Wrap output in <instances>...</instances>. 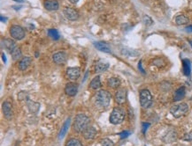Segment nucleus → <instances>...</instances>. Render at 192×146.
<instances>
[{
    "mask_svg": "<svg viewBox=\"0 0 192 146\" xmlns=\"http://www.w3.org/2000/svg\"><path fill=\"white\" fill-rule=\"evenodd\" d=\"M111 99H112V96L108 91L99 90L95 94L94 101H95V104L98 108H106L110 104Z\"/></svg>",
    "mask_w": 192,
    "mask_h": 146,
    "instance_id": "obj_1",
    "label": "nucleus"
},
{
    "mask_svg": "<svg viewBox=\"0 0 192 146\" xmlns=\"http://www.w3.org/2000/svg\"><path fill=\"white\" fill-rule=\"evenodd\" d=\"M90 118L84 114H79L75 116L73 123V129L77 133H83L86 128L89 127Z\"/></svg>",
    "mask_w": 192,
    "mask_h": 146,
    "instance_id": "obj_2",
    "label": "nucleus"
},
{
    "mask_svg": "<svg viewBox=\"0 0 192 146\" xmlns=\"http://www.w3.org/2000/svg\"><path fill=\"white\" fill-rule=\"evenodd\" d=\"M125 116H126V113H125V110L122 108H120V107H116L113 108V110L112 111L110 117H109V121L110 123L113 125H117V124H120L124 121L125 119Z\"/></svg>",
    "mask_w": 192,
    "mask_h": 146,
    "instance_id": "obj_3",
    "label": "nucleus"
},
{
    "mask_svg": "<svg viewBox=\"0 0 192 146\" xmlns=\"http://www.w3.org/2000/svg\"><path fill=\"white\" fill-rule=\"evenodd\" d=\"M188 111H189V106L184 102L175 104L170 108V113L175 118H180L185 116L188 113Z\"/></svg>",
    "mask_w": 192,
    "mask_h": 146,
    "instance_id": "obj_4",
    "label": "nucleus"
},
{
    "mask_svg": "<svg viewBox=\"0 0 192 146\" xmlns=\"http://www.w3.org/2000/svg\"><path fill=\"white\" fill-rule=\"evenodd\" d=\"M140 105L143 108H150L152 105L153 99L151 92L147 89H143L140 91Z\"/></svg>",
    "mask_w": 192,
    "mask_h": 146,
    "instance_id": "obj_5",
    "label": "nucleus"
},
{
    "mask_svg": "<svg viewBox=\"0 0 192 146\" xmlns=\"http://www.w3.org/2000/svg\"><path fill=\"white\" fill-rule=\"evenodd\" d=\"M9 33L12 38H13L16 41H21L25 37V31L21 26H18V25L12 26L10 27Z\"/></svg>",
    "mask_w": 192,
    "mask_h": 146,
    "instance_id": "obj_6",
    "label": "nucleus"
},
{
    "mask_svg": "<svg viewBox=\"0 0 192 146\" xmlns=\"http://www.w3.org/2000/svg\"><path fill=\"white\" fill-rule=\"evenodd\" d=\"M63 14L70 21H75L79 19V12L74 8L65 7L63 10Z\"/></svg>",
    "mask_w": 192,
    "mask_h": 146,
    "instance_id": "obj_7",
    "label": "nucleus"
},
{
    "mask_svg": "<svg viewBox=\"0 0 192 146\" xmlns=\"http://www.w3.org/2000/svg\"><path fill=\"white\" fill-rule=\"evenodd\" d=\"M66 74L71 80H76L81 76V69L79 67H68L66 70Z\"/></svg>",
    "mask_w": 192,
    "mask_h": 146,
    "instance_id": "obj_8",
    "label": "nucleus"
},
{
    "mask_svg": "<svg viewBox=\"0 0 192 146\" xmlns=\"http://www.w3.org/2000/svg\"><path fill=\"white\" fill-rule=\"evenodd\" d=\"M67 55L65 51H59L52 55V60L57 64H63L67 62Z\"/></svg>",
    "mask_w": 192,
    "mask_h": 146,
    "instance_id": "obj_9",
    "label": "nucleus"
},
{
    "mask_svg": "<svg viewBox=\"0 0 192 146\" xmlns=\"http://www.w3.org/2000/svg\"><path fill=\"white\" fill-rule=\"evenodd\" d=\"M114 99H115V102L118 104H123L126 102V99H127V90L124 88H120L117 92H115L114 95Z\"/></svg>",
    "mask_w": 192,
    "mask_h": 146,
    "instance_id": "obj_10",
    "label": "nucleus"
},
{
    "mask_svg": "<svg viewBox=\"0 0 192 146\" xmlns=\"http://www.w3.org/2000/svg\"><path fill=\"white\" fill-rule=\"evenodd\" d=\"M77 92H78V85L77 84L70 82V83H67L66 85L65 92H66L67 95H68L70 97H74L77 94Z\"/></svg>",
    "mask_w": 192,
    "mask_h": 146,
    "instance_id": "obj_11",
    "label": "nucleus"
},
{
    "mask_svg": "<svg viewBox=\"0 0 192 146\" xmlns=\"http://www.w3.org/2000/svg\"><path fill=\"white\" fill-rule=\"evenodd\" d=\"M83 135L86 140H92L97 136V130L92 126H89L83 130Z\"/></svg>",
    "mask_w": 192,
    "mask_h": 146,
    "instance_id": "obj_12",
    "label": "nucleus"
},
{
    "mask_svg": "<svg viewBox=\"0 0 192 146\" xmlns=\"http://www.w3.org/2000/svg\"><path fill=\"white\" fill-rule=\"evenodd\" d=\"M2 110H3L4 116L7 120H11L12 117H13V110H12V105L8 101H5L3 103V105H2Z\"/></svg>",
    "mask_w": 192,
    "mask_h": 146,
    "instance_id": "obj_13",
    "label": "nucleus"
},
{
    "mask_svg": "<svg viewBox=\"0 0 192 146\" xmlns=\"http://www.w3.org/2000/svg\"><path fill=\"white\" fill-rule=\"evenodd\" d=\"M44 6L48 11H57L60 7L57 0H46L44 3Z\"/></svg>",
    "mask_w": 192,
    "mask_h": 146,
    "instance_id": "obj_14",
    "label": "nucleus"
},
{
    "mask_svg": "<svg viewBox=\"0 0 192 146\" xmlns=\"http://www.w3.org/2000/svg\"><path fill=\"white\" fill-rule=\"evenodd\" d=\"M1 44H2V48L5 47V48H6L10 53L17 47L15 42L13 41L10 40V39H3L1 41Z\"/></svg>",
    "mask_w": 192,
    "mask_h": 146,
    "instance_id": "obj_15",
    "label": "nucleus"
},
{
    "mask_svg": "<svg viewBox=\"0 0 192 146\" xmlns=\"http://www.w3.org/2000/svg\"><path fill=\"white\" fill-rule=\"evenodd\" d=\"M31 62H32V58L30 56H25L23 58H21V61L19 62V66L18 67L21 70L23 71V70H26L29 67Z\"/></svg>",
    "mask_w": 192,
    "mask_h": 146,
    "instance_id": "obj_16",
    "label": "nucleus"
},
{
    "mask_svg": "<svg viewBox=\"0 0 192 146\" xmlns=\"http://www.w3.org/2000/svg\"><path fill=\"white\" fill-rule=\"evenodd\" d=\"M94 47L98 49L100 51L104 52V53H111V48L107 43L103 42V41H98V42H94Z\"/></svg>",
    "mask_w": 192,
    "mask_h": 146,
    "instance_id": "obj_17",
    "label": "nucleus"
},
{
    "mask_svg": "<svg viewBox=\"0 0 192 146\" xmlns=\"http://www.w3.org/2000/svg\"><path fill=\"white\" fill-rule=\"evenodd\" d=\"M26 102H27V107L31 114H36L38 112L39 108H40V104L38 102L32 101L30 100H28Z\"/></svg>",
    "mask_w": 192,
    "mask_h": 146,
    "instance_id": "obj_18",
    "label": "nucleus"
},
{
    "mask_svg": "<svg viewBox=\"0 0 192 146\" xmlns=\"http://www.w3.org/2000/svg\"><path fill=\"white\" fill-rule=\"evenodd\" d=\"M109 68V63L107 62L99 61L97 62L95 65V72L96 73H101L103 71H106Z\"/></svg>",
    "mask_w": 192,
    "mask_h": 146,
    "instance_id": "obj_19",
    "label": "nucleus"
},
{
    "mask_svg": "<svg viewBox=\"0 0 192 146\" xmlns=\"http://www.w3.org/2000/svg\"><path fill=\"white\" fill-rule=\"evenodd\" d=\"M185 93H186V90H185L184 86L179 87L174 93V100L175 101L182 100L185 97Z\"/></svg>",
    "mask_w": 192,
    "mask_h": 146,
    "instance_id": "obj_20",
    "label": "nucleus"
},
{
    "mask_svg": "<svg viewBox=\"0 0 192 146\" xmlns=\"http://www.w3.org/2000/svg\"><path fill=\"white\" fill-rule=\"evenodd\" d=\"M70 121H71V118L69 117V118H67V119L66 120V122H65L64 124H63L61 130H60V133H59V136H58L60 140H61V139L66 136V134H67V130H68V128H69Z\"/></svg>",
    "mask_w": 192,
    "mask_h": 146,
    "instance_id": "obj_21",
    "label": "nucleus"
},
{
    "mask_svg": "<svg viewBox=\"0 0 192 146\" xmlns=\"http://www.w3.org/2000/svg\"><path fill=\"white\" fill-rule=\"evenodd\" d=\"M182 70H183V73H184L185 76L189 77L190 75V62L189 61L188 59H183L182 60Z\"/></svg>",
    "mask_w": 192,
    "mask_h": 146,
    "instance_id": "obj_22",
    "label": "nucleus"
},
{
    "mask_svg": "<svg viewBox=\"0 0 192 146\" xmlns=\"http://www.w3.org/2000/svg\"><path fill=\"white\" fill-rule=\"evenodd\" d=\"M107 85L111 88H118L121 85V80L118 77H111L107 81Z\"/></svg>",
    "mask_w": 192,
    "mask_h": 146,
    "instance_id": "obj_23",
    "label": "nucleus"
},
{
    "mask_svg": "<svg viewBox=\"0 0 192 146\" xmlns=\"http://www.w3.org/2000/svg\"><path fill=\"white\" fill-rule=\"evenodd\" d=\"M90 87L92 88L94 90H98L101 87V81H100V77L97 76L93 78L92 80L90 83Z\"/></svg>",
    "mask_w": 192,
    "mask_h": 146,
    "instance_id": "obj_24",
    "label": "nucleus"
},
{
    "mask_svg": "<svg viewBox=\"0 0 192 146\" xmlns=\"http://www.w3.org/2000/svg\"><path fill=\"white\" fill-rule=\"evenodd\" d=\"M175 23L178 26H182V25H185V24L189 23V19L185 15L180 14V15L176 16L175 18Z\"/></svg>",
    "mask_w": 192,
    "mask_h": 146,
    "instance_id": "obj_25",
    "label": "nucleus"
},
{
    "mask_svg": "<svg viewBox=\"0 0 192 146\" xmlns=\"http://www.w3.org/2000/svg\"><path fill=\"white\" fill-rule=\"evenodd\" d=\"M10 54H11V56H12L13 61H16V60H18V59H20L21 57V49L18 47H16L15 48Z\"/></svg>",
    "mask_w": 192,
    "mask_h": 146,
    "instance_id": "obj_26",
    "label": "nucleus"
},
{
    "mask_svg": "<svg viewBox=\"0 0 192 146\" xmlns=\"http://www.w3.org/2000/svg\"><path fill=\"white\" fill-rule=\"evenodd\" d=\"M66 146H83V144L79 139L70 138L66 143Z\"/></svg>",
    "mask_w": 192,
    "mask_h": 146,
    "instance_id": "obj_27",
    "label": "nucleus"
},
{
    "mask_svg": "<svg viewBox=\"0 0 192 146\" xmlns=\"http://www.w3.org/2000/svg\"><path fill=\"white\" fill-rule=\"evenodd\" d=\"M48 35L53 40H59L60 39V34L57 29H49L48 30Z\"/></svg>",
    "mask_w": 192,
    "mask_h": 146,
    "instance_id": "obj_28",
    "label": "nucleus"
},
{
    "mask_svg": "<svg viewBox=\"0 0 192 146\" xmlns=\"http://www.w3.org/2000/svg\"><path fill=\"white\" fill-rule=\"evenodd\" d=\"M100 144L102 146H114L113 142L109 138H104L100 141Z\"/></svg>",
    "mask_w": 192,
    "mask_h": 146,
    "instance_id": "obj_29",
    "label": "nucleus"
},
{
    "mask_svg": "<svg viewBox=\"0 0 192 146\" xmlns=\"http://www.w3.org/2000/svg\"><path fill=\"white\" fill-rule=\"evenodd\" d=\"M122 54L126 55H129V56H137L139 55L138 52L136 51H134V50H131V49H123Z\"/></svg>",
    "mask_w": 192,
    "mask_h": 146,
    "instance_id": "obj_30",
    "label": "nucleus"
},
{
    "mask_svg": "<svg viewBox=\"0 0 192 146\" xmlns=\"http://www.w3.org/2000/svg\"><path fill=\"white\" fill-rule=\"evenodd\" d=\"M18 99L21 101H23V100H29V97H28V94L25 92H21L18 94Z\"/></svg>",
    "mask_w": 192,
    "mask_h": 146,
    "instance_id": "obj_31",
    "label": "nucleus"
},
{
    "mask_svg": "<svg viewBox=\"0 0 192 146\" xmlns=\"http://www.w3.org/2000/svg\"><path fill=\"white\" fill-rule=\"evenodd\" d=\"M144 22L146 26H150V25H152V24L153 23V21H152V20L151 19V17H149V16L145 15L144 17Z\"/></svg>",
    "mask_w": 192,
    "mask_h": 146,
    "instance_id": "obj_32",
    "label": "nucleus"
},
{
    "mask_svg": "<svg viewBox=\"0 0 192 146\" xmlns=\"http://www.w3.org/2000/svg\"><path fill=\"white\" fill-rule=\"evenodd\" d=\"M149 126H150V123H142V132H143V134H145L146 130H147V129H148Z\"/></svg>",
    "mask_w": 192,
    "mask_h": 146,
    "instance_id": "obj_33",
    "label": "nucleus"
},
{
    "mask_svg": "<svg viewBox=\"0 0 192 146\" xmlns=\"http://www.w3.org/2000/svg\"><path fill=\"white\" fill-rule=\"evenodd\" d=\"M129 135H130V132H129V131H123L121 133H120V137L121 139L128 137Z\"/></svg>",
    "mask_w": 192,
    "mask_h": 146,
    "instance_id": "obj_34",
    "label": "nucleus"
},
{
    "mask_svg": "<svg viewBox=\"0 0 192 146\" xmlns=\"http://www.w3.org/2000/svg\"><path fill=\"white\" fill-rule=\"evenodd\" d=\"M183 140H186V141H191L192 140V134H187L185 135L184 137H183Z\"/></svg>",
    "mask_w": 192,
    "mask_h": 146,
    "instance_id": "obj_35",
    "label": "nucleus"
},
{
    "mask_svg": "<svg viewBox=\"0 0 192 146\" xmlns=\"http://www.w3.org/2000/svg\"><path fill=\"white\" fill-rule=\"evenodd\" d=\"M138 69L139 70L142 72V73H144V74H145V71H144V69H143V67H142V62L140 61L138 63Z\"/></svg>",
    "mask_w": 192,
    "mask_h": 146,
    "instance_id": "obj_36",
    "label": "nucleus"
},
{
    "mask_svg": "<svg viewBox=\"0 0 192 146\" xmlns=\"http://www.w3.org/2000/svg\"><path fill=\"white\" fill-rule=\"evenodd\" d=\"M2 59H3V62H4L5 63L6 62V56L5 53H2Z\"/></svg>",
    "mask_w": 192,
    "mask_h": 146,
    "instance_id": "obj_37",
    "label": "nucleus"
},
{
    "mask_svg": "<svg viewBox=\"0 0 192 146\" xmlns=\"http://www.w3.org/2000/svg\"><path fill=\"white\" fill-rule=\"evenodd\" d=\"M185 29L188 31V32H192V25L191 26H189V27H187Z\"/></svg>",
    "mask_w": 192,
    "mask_h": 146,
    "instance_id": "obj_38",
    "label": "nucleus"
},
{
    "mask_svg": "<svg viewBox=\"0 0 192 146\" xmlns=\"http://www.w3.org/2000/svg\"><path fill=\"white\" fill-rule=\"evenodd\" d=\"M68 1H69L71 4H74V5H75V4H76V3H78V2H79L80 0H68Z\"/></svg>",
    "mask_w": 192,
    "mask_h": 146,
    "instance_id": "obj_39",
    "label": "nucleus"
},
{
    "mask_svg": "<svg viewBox=\"0 0 192 146\" xmlns=\"http://www.w3.org/2000/svg\"><path fill=\"white\" fill-rule=\"evenodd\" d=\"M0 19H1V21H2V22H6V21L7 20V19H6V18H4V16H1Z\"/></svg>",
    "mask_w": 192,
    "mask_h": 146,
    "instance_id": "obj_40",
    "label": "nucleus"
},
{
    "mask_svg": "<svg viewBox=\"0 0 192 146\" xmlns=\"http://www.w3.org/2000/svg\"><path fill=\"white\" fill-rule=\"evenodd\" d=\"M13 1H15L17 3H23L24 2L23 0H13Z\"/></svg>",
    "mask_w": 192,
    "mask_h": 146,
    "instance_id": "obj_41",
    "label": "nucleus"
},
{
    "mask_svg": "<svg viewBox=\"0 0 192 146\" xmlns=\"http://www.w3.org/2000/svg\"><path fill=\"white\" fill-rule=\"evenodd\" d=\"M190 45H191V47H192V42H190Z\"/></svg>",
    "mask_w": 192,
    "mask_h": 146,
    "instance_id": "obj_42",
    "label": "nucleus"
}]
</instances>
